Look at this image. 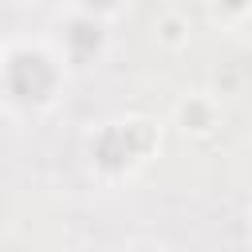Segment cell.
Returning a JSON list of instances; mask_svg holds the SVG:
<instances>
[{
	"mask_svg": "<svg viewBox=\"0 0 252 252\" xmlns=\"http://www.w3.org/2000/svg\"><path fill=\"white\" fill-rule=\"evenodd\" d=\"M71 71L43 35L0 39V110L20 122L47 118L67 94Z\"/></svg>",
	"mask_w": 252,
	"mask_h": 252,
	"instance_id": "6da1fadb",
	"label": "cell"
},
{
	"mask_svg": "<svg viewBox=\"0 0 252 252\" xmlns=\"http://www.w3.org/2000/svg\"><path fill=\"white\" fill-rule=\"evenodd\" d=\"M161 142H165V126L154 114H138V110L110 114L87 130L83 165L98 185L118 189V185L134 181L161 154Z\"/></svg>",
	"mask_w": 252,
	"mask_h": 252,
	"instance_id": "7a4b0ae2",
	"label": "cell"
},
{
	"mask_svg": "<svg viewBox=\"0 0 252 252\" xmlns=\"http://www.w3.org/2000/svg\"><path fill=\"white\" fill-rule=\"evenodd\" d=\"M126 4H63L51 16V32L43 35L51 51L63 59L71 75L98 71L114 51V24L126 16Z\"/></svg>",
	"mask_w": 252,
	"mask_h": 252,
	"instance_id": "3957f363",
	"label": "cell"
},
{
	"mask_svg": "<svg viewBox=\"0 0 252 252\" xmlns=\"http://www.w3.org/2000/svg\"><path fill=\"white\" fill-rule=\"evenodd\" d=\"M169 118H173L177 134H185L189 142H209V138L220 134L224 102H217L209 91H185V94H177Z\"/></svg>",
	"mask_w": 252,
	"mask_h": 252,
	"instance_id": "277c9868",
	"label": "cell"
},
{
	"mask_svg": "<svg viewBox=\"0 0 252 252\" xmlns=\"http://www.w3.org/2000/svg\"><path fill=\"white\" fill-rule=\"evenodd\" d=\"M150 39L161 51H185L193 39V16L185 8H161L150 24Z\"/></svg>",
	"mask_w": 252,
	"mask_h": 252,
	"instance_id": "5b68a950",
	"label": "cell"
},
{
	"mask_svg": "<svg viewBox=\"0 0 252 252\" xmlns=\"http://www.w3.org/2000/svg\"><path fill=\"white\" fill-rule=\"evenodd\" d=\"M114 252H173L165 240H158V236H130V240H122Z\"/></svg>",
	"mask_w": 252,
	"mask_h": 252,
	"instance_id": "8992f818",
	"label": "cell"
}]
</instances>
